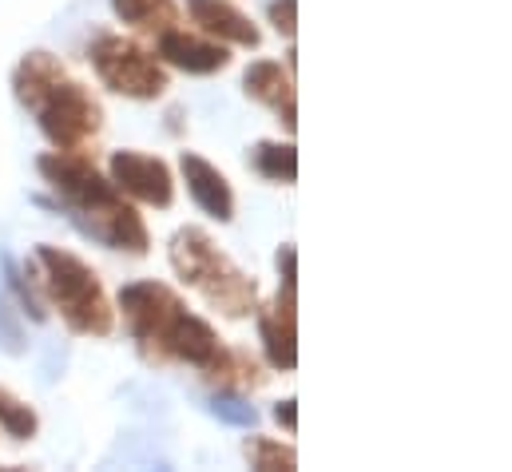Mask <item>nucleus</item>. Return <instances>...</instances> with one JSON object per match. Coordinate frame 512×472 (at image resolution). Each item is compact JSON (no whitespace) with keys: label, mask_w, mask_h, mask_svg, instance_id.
<instances>
[{"label":"nucleus","mask_w":512,"mask_h":472,"mask_svg":"<svg viewBox=\"0 0 512 472\" xmlns=\"http://www.w3.org/2000/svg\"><path fill=\"white\" fill-rule=\"evenodd\" d=\"M120 310L128 318L131 338L155 361H183L219 385H258L255 361L227 350L215 326L183 306L163 282H131L120 290Z\"/></svg>","instance_id":"1"},{"label":"nucleus","mask_w":512,"mask_h":472,"mask_svg":"<svg viewBox=\"0 0 512 472\" xmlns=\"http://www.w3.org/2000/svg\"><path fill=\"white\" fill-rule=\"evenodd\" d=\"M40 175L52 187L60 211L88 238L104 242L108 250H124L143 258L151 250L147 223L124 199V191L96 171V163L80 151H48L40 155Z\"/></svg>","instance_id":"2"},{"label":"nucleus","mask_w":512,"mask_h":472,"mask_svg":"<svg viewBox=\"0 0 512 472\" xmlns=\"http://www.w3.org/2000/svg\"><path fill=\"white\" fill-rule=\"evenodd\" d=\"M12 92L56 151H84V143L96 139L104 119L96 96L72 80L52 52H28L12 72Z\"/></svg>","instance_id":"3"},{"label":"nucleus","mask_w":512,"mask_h":472,"mask_svg":"<svg viewBox=\"0 0 512 472\" xmlns=\"http://www.w3.org/2000/svg\"><path fill=\"white\" fill-rule=\"evenodd\" d=\"M32 270H36L44 298L56 306V314L64 318V326L72 334H84V338H108L112 334L116 310L104 294L100 274L80 254L40 242L32 254Z\"/></svg>","instance_id":"4"},{"label":"nucleus","mask_w":512,"mask_h":472,"mask_svg":"<svg viewBox=\"0 0 512 472\" xmlns=\"http://www.w3.org/2000/svg\"><path fill=\"white\" fill-rule=\"evenodd\" d=\"M171 266L179 274V282H187L191 290L203 294V302H211L219 314L227 318H247L258 310V286L255 278H247L219 246L215 238L199 227H183L171 238Z\"/></svg>","instance_id":"5"},{"label":"nucleus","mask_w":512,"mask_h":472,"mask_svg":"<svg viewBox=\"0 0 512 472\" xmlns=\"http://www.w3.org/2000/svg\"><path fill=\"white\" fill-rule=\"evenodd\" d=\"M88 60L96 68V76L116 92V96H128V100H159L167 92V72L163 64L139 48L128 36H116V32H100L88 48Z\"/></svg>","instance_id":"6"},{"label":"nucleus","mask_w":512,"mask_h":472,"mask_svg":"<svg viewBox=\"0 0 512 472\" xmlns=\"http://www.w3.org/2000/svg\"><path fill=\"white\" fill-rule=\"evenodd\" d=\"M108 171H112V183H116L124 195L147 203V207H171V203H175V179H171L167 163L155 159V155H143V151H116L112 163H108Z\"/></svg>","instance_id":"7"},{"label":"nucleus","mask_w":512,"mask_h":472,"mask_svg":"<svg viewBox=\"0 0 512 472\" xmlns=\"http://www.w3.org/2000/svg\"><path fill=\"white\" fill-rule=\"evenodd\" d=\"M179 171H183L187 191H191V199L199 203L203 215H211V219H219V223H231V219H235V191H231L227 175H223L215 163H207V159L195 155V151H183V155H179Z\"/></svg>","instance_id":"8"},{"label":"nucleus","mask_w":512,"mask_h":472,"mask_svg":"<svg viewBox=\"0 0 512 472\" xmlns=\"http://www.w3.org/2000/svg\"><path fill=\"white\" fill-rule=\"evenodd\" d=\"M159 60L187 72V76H211V72H223L231 64V52L215 40L191 36L183 28H167V32H159Z\"/></svg>","instance_id":"9"},{"label":"nucleus","mask_w":512,"mask_h":472,"mask_svg":"<svg viewBox=\"0 0 512 472\" xmlns=\"http://www.w3.org/2000/svg\"><path fill=\"white\" fill-rule=\"evenodd\" d=\"M243 92H247L255 104L270 108L274 116L286 123V131L298 127V96H294V76H290V68L282 72V64L258 60V64L247 68V76H243Z\"/></svg>","instance_id":"10"},{"label":"nucleus","mask_w":512,"mask_h":472,"mask_svg":"<svg viewBox=\"0 0 512 472\" xmlns=\"http://www.w3.org/2000/svg\"><path fill=\"white\" fill-rule=\"evenodd\" d=\"M187 12L215 40H227V44H239V48H258L262 44V32L255 28V20L243 8H235L231 0H187Z\"/></svg>","instance_id":"11"},{"label":"nucleus","mask_w":512,"mask_h":472,"mask_svg":"<svg viewBox=\"0 0 512 472\" xmlns=\"http://www.w3.org/2000/svg\"><path fill=\"white\" fill-rule=\"evenodd\" d=\"M258 338H262V350L266 361L282 373H290L298 365V326L286 322L282 314H262L258 318Z\"/></svg>","instance_id":"12"},{"label":"nucleus","mask_w":512,"mask_h":472,"mask_svg":"<svg viewBox=\"0 0 512 472\" xmlns=\"http://www.w3.org/2000/svg\"><path fill=\"white\" fill-rule=\"evenodd\" d=\"M251 167H255L262 179L290 187V183L298 179V151H294V143H274V139H262V143H255V147H251Z\"/></svg>","instance_id":"13"},{"label":"nucleus","mask_w":512,"mask_h":472,"mask_svg":"<svg viewBox=\"0 0 512 472\" xmlns=\"http://www.w3.org/2000/svg\"><path fill=\"white\" fill-rule=\"evenodd\" d=\"M116 16L139 32H167L175 24V0H112Z\"/></svg>","instance_id":"14"},{"label":"nucleus","mask_w":512,"mask_h":472,"mask_svg":"<svg viewBox=\"0 0 512 472\" xmlns=\"http://www.w3.org/2000/svg\"><path fill=\"white\" fill-rule=\"evenodd\" d=\"M0 429L12 437V441H32L40 433V417L28 401H20L16 393H8L0 385Z\"/></svg>","instance_id":"15"},{"label":"nucleus","mask_w":512,"mask_h":472,"mask_svg":"<svg viewBox=\"0 0 512 472\" xmlns=\"http://www.w3.org/2000/svg\"><path fill=\"white\" fill-rule=\"evenodd\" d=\"M243 453H247V461H251V469L258 472H294L298 469V453L294 449H286V445H278V441H270V437H247V445H243Z\"/></svg>","instance_id":"16"},{"label":"nucleus","mask_w":512,"mask_h":472,"mask_svg":"<svg viewBox=\"0 0 512 472\" xmlns=\"http://www.w3.org/2000/svg\"><path fill=\"white\" fill-rule=\"evenodd\" d=\"M0 266H4V282H8V290L20 298V310L32 318V322H44L48 314H44V306H40V298H36V290L24 282V270L12 262V254H0Z\"/></svg>","instance_id":"17"},{"label":"nucleus","mask_w":512,"mask_h":472,"mask_svg":"<svg viewBox=\"0 0 512 472\" xmlns=\"http://www.w3.org/2000/svg\"><path fill=\"white\" fill-rule=\"evenodd\" d=\"M211 413H215L223 425H235V429H255V421H258L255 405H247V401L235 397V393H215V397H211Z\"/></svg>","instance_id":"18"},{"label":"nucleus","mask_w":512,"mask_h":472,"mask_svg":"<svg viewBox=\"0 0 512 472\" xmlns=\"http://www.w3.org/2000/svg\"><path fill=\"white\" fill-rule=\"evenodd\" d=\"M266 20L274 24L278 36L294 40V32H298V0H270L266 4Z\"/></svg>","instance_id":"19"},{"label":"nucleus","mask_w":512,"mask_h":472,"mask_svg":"<svg viewBox=\"0 0 512 472\" xmlns=\"http://www.w3.org/2000/svg\"><path fill=\"white\" fill-rule=\"evenodd\" d=\"M278 278H282L286 290H298V250L290 242L278 250Z\"/></svg>","instance_id":"20"},{"label":"nucleus","mask_w":512,"mask_h":472,"mask_svg":"<svg viewBox=\"0 0 512 472\" xmlns=\"http://www.w3.org/2000/svg\"><path fill=\"white\" fill-rule=\"evenodd\" d=\"M0 334H4V346L12 350V354H20V326L8 318V306L0 302Z\"/></svg>","instance_id":"21"},{"label":"nucleus","mask_w":512,"mask_h":472,"mask_svg":"<svg viewBox=\"0 0 512 472\" xmlns=\"http://www.w3.org/2000/svg\"><path fill=\"white\" fill-rule=\"evenodd\" d=\"M294 405H298L294 397H286V401H278V405H274V421H278V425H286V433H294V429H298V409H294Z\"/></svg>","instance_id":"22"}]
</instances>
